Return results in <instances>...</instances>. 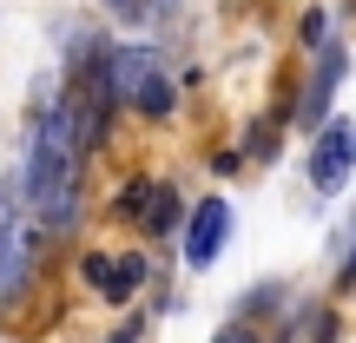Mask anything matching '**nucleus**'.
Instances as JSON below:
<instances>
[{"label":"nucleus","mask_w":356,"mask_h":343,"mask_svg":"<svg viewBox=\"0 0 356 343\" xmlns=\"http://www.w3.org/2000/svg\"><path fill=\"white\" fill-rule=\"evenodd\" d=\"M79 152H86V132H79V119L66 113V99H60L33 126V139H26V166H20L26 172V198H33L47 238L79 218Z\"/></svg>","instance_id":"nucleus-1"},{"label":"nucleus","mask_w":356,"mask_h":343,"mask_svg":"<svg viewBox=\"0 0 356 343\" xmlns=\"http://www.w3.org/2000/svg\"><path fill=\"white\" fill-rule=\"evenodd\" d=\"M33 231H40V212H33V198H26V172H7V185H0V304L26 284Z\"/></svg>","instance_id":"nucleus-2"},{"label":"nucleus","mask_w":356,"mask_h":343,"mask_svg":"<svg viewBox=\"0 0 356 343\" xmlns=\"http://www.w3.org/2000/svg\"><path fill=\"white\" fill-rule=\"evenodd\" d=\"M113 93L145 119H165L178 106V86H172V66L159 60L152 47H113Z\"/></svg>","instance_id":"nucleus-3"},{"label":"nucleus","mask_w":356,"mask_h":343,"mask_svg":"<svg viewBox=\"0 0 356 343\" xmlns=\"http://www.w3.org/2000/svg\"><path fill=\"white\" fill-rule=\"evenodd\" d=\"M79 278H86V291L92 297H106V304H132L139 297V284H145V257H113V251H86L79 257Z\"/></svg>","instance_id":"nucleus-4"},{"label":"nucleus","mask_w":356,"mask_h":343,"mask_svg":"<svg viewBox=\"0 0 356 343\" xmlns=\"http://www.w3.org/2000/svg\"><path fill=\"white\" fill-rule=\"evenodd\" d=\"M113 212H119V218H132L145 238H165L172 218H178V191H172V185H152V178H132V185L113 198Z\"/></svg>","instance_id":"nucleus-5"},{"label":"nucleus","mask_w":356,"mask_h":343,"mask_svg":"<svg viewBox=\"0 0 356 343\" xmlns=\"http://www.w3.org/2000/svg\"><path fill=\"white\" fill-rule=\"evenodd\" d=\"M356 166V126L343 119H330V132L317 139V152H310V178H317V191H337Z\"/></svg>","instance_id":"nucleus-6"},{"label":"nucleus","mask_w":356,"mask_h":343,"mask_svg":"<svg viewBox=\"0 0 356 343\" xmlns=\"http://www.w3.org/2000/svg\"><path fill=\"white\" fill-rule=\"evenodd\" d=\"M225 231H231V205H225V198H204L198 212H191L185 257H191V264H211V257H218V244H225Z\"/></svg>","instance_id":"nucleus-7"},{"label":"nucleus","mask_w":356,"mask_h":343,"mask_svg":"<svg viewBox=\"0 0 356 343\" xmlns=\"http://www.w3.org/2000/svg\"><path fill=\"white\" fill-rule=\"evenodd\" d=\"M106 7H113L119 20H132V26H159L172 13V0H106Z\"/></svg>","instance_id":"nucleus-8"},{"label":"nucleus","mask_w":356,"mask_h":343,"mask_svg":"<svg viewBox=\"0 0 356 343\" xmlns=\"http://www.w3.org/2000/svg\"><path fill=\"white\" fill-rule=\"evenodd\" d=\"M337 73H343V53L330 47V60H323V73H317V93H310V99H304V119H310V126H317V119H323V99H330Z\"/></svg>","instance_id":"nucleus-9"},{"label":"nucleus","mask_w":356,"mask_h":343,"mask_svg":"<svg viewBox=\"0 0 356 343\" xmlns=\"http://www.w3.org/2000/svg\"><path fill=\"white\" fill-rule=\"evenodd\" d=\"M218 343H264V337H257V330H244V324H231V330L218 337Z\"/></svg>","instance_id":"nucleus-10"},{"label":"nucleus","mask_w":356,"mask_h":343,"mask_svg":"<svg viewBox=\"0 0 356 343\" xmlns=\"http://www.w3.org/2000/svg\"><path fill=\"white\" fill-rule=\"evenodd\" d=\"M343 271H350V278H356V251H350V264H343Z\"/></svg>","instance_id":"nucleus-11"}]
</instances>
